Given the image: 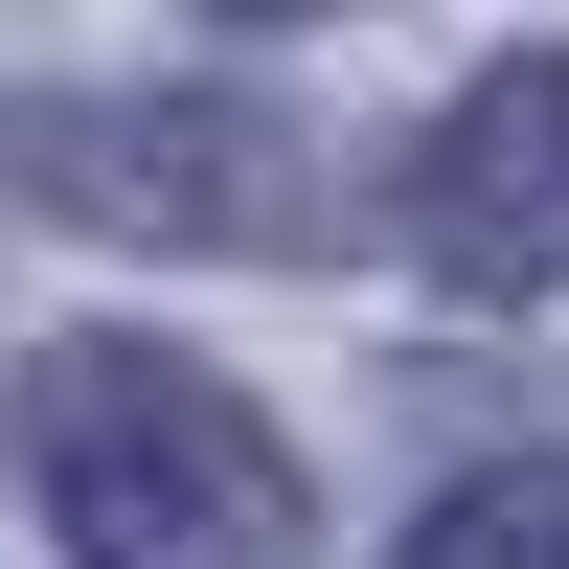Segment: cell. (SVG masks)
I'll return each instance as SVG.
<instances>
[{"mask_svg":"<svg viewBox=\"0 0 569 569\" xmlns=\"http://www.w3.org/2000/svg\"><path fill=\"white\" fill-rule=\"evenodd\" d=\"M0 456L91 569H297V433L182 342H46Z\"/></svg>","mask_w":569,"mask_h":569,"instance_id":"obj_1","label":"cell"},{"mask_svg":"<svg viewBox=\"0 0 569 569\" xmlns=\"http://www.w3.org/2000/svg\"><path fill=\"white\" fill-rule=\"evenodd\" d=\"M23 160H46V206L114 228V251H319V160L251 91H46Z\"/></svg>","mask_w":569,"mask_h":569,"instance_id":"obj_2","label":"cell"},{"mask_svg":"<svg viewBox=\"0 0 569 569\" xmlns=\"http://www.w3.org/2000/svg\"><path fill=\"white\" fill-rule=\"evenodd\" d=\"M410 251L456 297H569V46H501L410 137Z\"/></svg>","mask_w":569,"mask_h":569,"instance_id":"obj_3","label":"cell"},{"mask_svg":"<svg viewBox=\"0 0 569 569\" xmlns=\"http://www.w3.org/2000/svg\"><path fill=\"white\" fill-rule=\"evenodd\" d=\"M410 569H569V456H479V479L410 525Z\"/></svg>","mask_w":569,"mask_h":569,"instance_id":"obj_4","label":"cell"}]
</instances>
